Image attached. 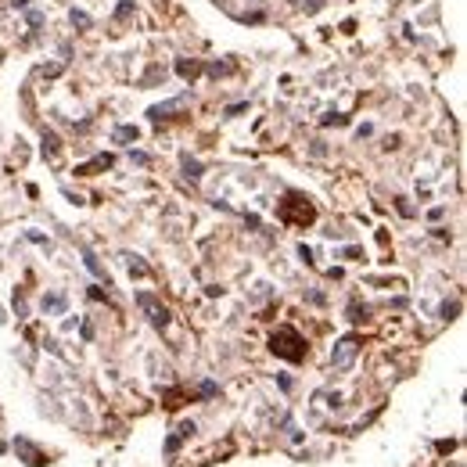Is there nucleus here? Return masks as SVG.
<instances>
[{
	"instance_id": "1",
	"label": "nucleus",
	"mask_w": 467,
	"mask_h": 467,
	"mask_svg": "<svg viewBox=\"0 0 467 467\" xmlns=\"http://www.w3.org/2000/svg\"><path fill=\"white\" fill-rule=\"evenodd\" d=\"M270 349L277 352L281 360H292V363H298L305 356V342H302V334L295 327H281L277 334L270 338Z\"/></svg>"
},
{
	"instance_id": "2",
	"label": "nucleus",
	"mask_w": 467,
	"mask_h": 467,
	"mask_svg": "<svg viewBox=\"0 0 467 467\" xmlns=\"http://www.w3.org/2000/svg\"><path fill=\"white\" fill-rule=\"evenodd\" d=\"M356 352H360V338H356V334H345L342 342H334V349H331V363H334L338 370H345V367H352Z\"/></svg>"
},
{
	"instance_id": "3",
	"label": "nucleus",
	"mask_w": 467,
	"mask_h": 467,
	"mask_svg": "<svg viewBox=\"0 0 467 467\" xmlns=\"http://www.w3.org/2000/svg\"><path fill=\"white\" fill-rule=\"evenodd\" d=\"M281 216L287 219V223H298V227H305V223H313L316 219V208L309 205V198H298V208H292V205H281Z\"/></svg>"
},
{
	"instance_id": "4",
	"label": "nucleus",
	"mask_w": 467,
	"mask_h": 467,
	"mask_svg": "<svg viewBox=\"0 0 467 467\" xmlns=\"http://www.w3.org/2000/svg\"><path fill=\"white\" fill-rule=\"evenodd\" d=\"M137 305H140L144 313H148V320H151L155 327H166V324H169V313H166V305L158 302V298H151V295H137Z\"/></svg>"
},
{
	"instance_id": "5",
	"label": "nucleus",
	"mask_w": 467,
	"mask_h": 467,
	"mask_svg": "<svg viewBox=\"0 0 467 467\" xmlns=\"http://www.w3.org/2000/svg\"><path fill=\"white\" fill-rule=\"evenodd\" d=\"M187 108V98H173V101H162V105H155L148 116L155 119V122H162V119H173L176 111H184Z\"/></svg>"
},
{
	"instance_id": "6",
	"label": "nucleus",
	"mask_w": 467,
	"mask_h": 467,
	"mask_svg": "<svg viewBox=\"0 0 467 467\" xmlns=\"http://www.w3.org/2000/svg\"><path fill=\"white\" fill-rule=\"evenodd\" d=\"M14 449H19V453L25 457V464H29V467H40V464H43V453H40V449H36L33 442H29V439H19V442H14Z\"/></svg>"
},
{
	"instance_id": "7",
	"label": "nucleus",
	"mask_w": 467,
	"mask_h": 467,
	"mask_svg": "<svg viewBox=\"0 0 467 467\" xmlns=\"http://www.w3.org/2000/svg\"><path fill=\"white\" fill-rule=\"evenodd\" d=\"M176 72H180L184 79H195V76H198V61H187V58H180V61H176Z\"/></svg>"
},
{
	"instance_id": "8",
	"label": "nucleus",
	"mask_w": 467,
	"mask_h": 467,
	"mask_svg": "<svg viewBox=\"0 0 467 467\" xmlns=\"http://www.w3.org/2000/svg\"><path fill=\"white\" fill-rule=\"evenodd\" d=\"M122 259H126V266H130V273H133V277H148V266H144L140 259H137V255H122Z\"/></svg>"
},
{
	"instance_id": "9",
	"label": "nucleus",
	"mask_w": 467,
	"mask_h": 467,
	"mask_svg": "<svg viewBox=\"0 0 467 467\" xmlns=\"http://www.w3.org/2000/svg\"><path fill=\"white\" fill-rule=\"evenodd\" d=\"M140 133H137V126H119V130H116V140L119 144H126V140H137Z\"/></svg>"
},
{
	"instance_id": "10",
	"label": "nucleus",
	"mask_w": 467,
	"mask_h": 467,
	"mask_svg": "<svg viewBox=\"0 0 467 467\" xmlns=\"http://www.w3.org/2000/svg\"><path fill=\"white\" fill-rule=\"evenodd\" d=\"M133 14V0H122V4L116 8V22H126Z\"/></svg>"
},
{
	"instance_id": "11",
	"label": "nucleus",
	"mask_w": 467,
	"mask_h": 467,
	"mask_svg": "<svg viewBox=\"0 0 467 467\" xmlns=\"http://www.w3.org/2000/svg\"><path fill=\"white\" fill-rule=\"evenodd\" d=\"M58 148H61L58 137H54L51 130H47V133H43V151H47V155H58Z\"/></svg>"
},
{
	"instance_id": "12",
	"label": "nucleus",
	"mask_w": 467,
	"mask_h": 467,
	"mask_svg": "<svg viewBox=\"0 0 467 467\" xmlns=\"http://www.w3.org/2000/svg\"><path fill=\"white\" fill-rule=\"evenodd\" d=\"M69 19H72V25H79V29H90V14H87V11H72Z\"/></svg>"
},
{
	"instance_id": "13",
	"label": "nucleus",
	"mask_w": 467,
	"mask_h": 467,
	"mask_svg": "<svg viewBox=\"0 0 467 467\" xmlns=\"http://www.w3.org/2000/svg\"><path fill=\"white\" fill-rule=\"evenodd\" d=\"M43 309H65V298H61V295H51V298H43Z\"/></svg>"
},
{
	"instance_id": "14",
	"label": "nucleus",
	"mask_w": 467,
	"mask_h": 467,
	"mask_svg": "<svg viewBox=\"0 0 467 467\" xmlns=\"http://www.w3.org/2000/svg\"><path fill=\"white\" fill-rule=\"evenodd\" d=\"M320 8H324V0H302V11L305 14H316Z\"/></svg>"
},
{
	"instance_id": "15",
	"label": "nucleus",
	"mask_w": 467,
	"mask_h": 467,
	"mask_svg": "<svg viewBox=\"0 0 467 467\" xmlns=\"http://www.w3.org/2000/svg\"><path fill=\"white\" fill-rule=\"evenodd\" d=\"M208 72H213V76H227V72H234V65H227V61L219 65V61H216V65H208Z\"/></svg>"
},
{
	"instance_id": "16",
	"label": "nucleus",
	"mask_w": 467,
	"mask_h": 467,
	"mask_svg": "<svg viewBox=\"0 0 467 467\" xmlns=\"http://www.w3.org/2000/svg\"><path fill=\"white\" fill-rule=\"evenodd\" d=\"M184 169H187V176H191V180H198V176H202V166H198V162H191V158L184 162Z\"/></svg>"
},
{
	"instance_id": "17",
	"label": "nucleus",
	"mask_w": 467,
	"mask_h": 467,
	"mask_svg": "<svg viewBox=\"0 0 467 467\" xmlns=\"http://www.w3.org/2000/svg\"><path fill=\"white\" fill-rule=\"evenodd\" d=\"M457 313H460V305H457V302H453V305H442V316H446V320H453Z\"/></svg>"
},
{
	"instance_id": "18",
	"label": "nucleus",
	"mask_w": 467,
	"mask_h": 467,
	"mask_svg": "<svg viewBox=\"0 0 467 467\" xmlns=\"http://www.w3.org/2000/svg\"><path fill=\"white\" fill-rule=\"evenodd\" d=\"M133 162H137V166H148V162H151V158H148V155H144V151H133Z\"/></svg>"
},
{
	"instance_id": "19",
	"label": "nucleus",
	"mask_w": 467,
	"mask_h": 467,
	"mask_svg": "<svg viewBox=\"0 0 467 467\" xmlns=\"http://www.w3.org/2000/svg\"><path fill=\"white\" fill-rule=\"evenodd\" d=\"M11 4L19 8V11H25V8H29V0H11Z\"/></svg>"
}]
</instances>
